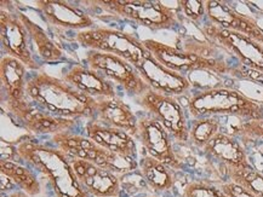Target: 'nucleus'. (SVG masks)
<instances>
[{"instance_id": "obj_1", "label": "nucleus", "mask_w": 263, "mask_h": 197, "mask_svg": "<svg viewBox=\"0 0 263 197\" xmlns=\"http://www.w3.org/2000/svg\"><path fill=\"white\" fill-rule=\"evenodd\" d=\"M29 101L50 114L66 119H95L97 99L84 95L63 79L39 72L28 79Z\"/></svg>"}, {"instance_id": "obj_2", "label": "nucleus", "mask_w": 263, "mask_h": 197, "mask_svg": "<svg viewBox=\"0 0 263 197\" xmlns=\"http://www.w3.org/2000/svg\"><path fill=\"white\" fill-rule=\"evenodd\" d=\"M20 159L48 179L56 197H91L80 185L70 158L59 148L25 139L17 146Z\"/></svg>"}, {"instance_id": "obj_19", "label": "nucleus", "mask_w": 263, "mask_h": 197, "mask_svg": "<svg viewBox=\"0 0 263 197\" xmlns=\"http://www.w3.org/2000/svg\"><path fill=\"white\" fill-rule=\"evenodd\" d=\"M62 79L84 95L95 99L118 97L114 83L87 65H73L63 74Z\"/></svg>"}, {"instance_id": "obj_12", "label": "nucleus", "mask_w": 263, "mask_h": 197, "mask_svg": "<svg viewBox=\"0 0 263 197\" xmlns=\"http://www.w3.org/2000/svg\"><path fill=\"white\" fill-rule=\"evenodd\" d=\"M13 120L18 121L27 131L34 135H59L70 132L76 126V119H66L50 114L46 110L36 109L29 99L17 104L3 105Z\"/></svg>"}, {"instance_id": "obj_32", "label": "nucleus", "mask_w": 263, "mask_h": 197, "mask_svg": "<svg viewBox=\"0 0 263 197\" xmlns=\"http://www.w3.org/2000/svg\"><path fill=\"white\" fill-rule=\"evenodd\" d=\"M15 186L16 185L13 184V182L9 178V177L2 174V186H0V188H2V192L3 193H5V191L6 192L12 191V190L15 189Z\"/></svg>"}, {"instance_id": "obj_24", "label": "nucleus", "mask_w": 263, "mask_h": 197, "mask_svg": "<svg viewBox=\"0 0 263 197\" xmlns=\"http://www.w3.org/2000/svg\"><path fill=\"white\" fill-rule=\"evenodd\" d=\"M17 10L18 18L21 19V22L25 26L27 33H28L30 40L33 41V44L35 45L36 51H38L39 56L42 57L45 62H59L61 59H63V52L55 42L52 41V39L46 34V32L40 27L39 25L30 19L25 12Z\"/></svg>"}, {"instance_id": "obj_6", "label": "nucleus", "mask_w": 263, "mask_h": 197, "mask_svg": "<svg viewBox=\"0 0 263 197\" xmlns=\"http://www.w3.org/2000/svg\"><path fill=\"white\" fill-rule=\"evenodd\" d=\"M99 5L104 11L129 19L137 25L158 31L170 29L178 25V15L175 9L168 8L160 2L146 0H107V2H90Z\"/></svg>"}, {"instance_id": "obj_30", "label": "nucleus", "mask_w": 263, "mask_h": 197, "mask_svg": "<svg viewBox=\"0 0 263 197\" xmlns=\"http://www.w3.org/2000/svg\"><path fill=\"white\" fill-rule=\"evenodd\" d=\"M182 13L192 22H199L206 16V5L203 0H181L178 2Z\"/></svg>"}, {"instance_id": "obj_29", "label": "nucleus", "mask_w": 263, "mask_h": 197, "mask_svg": "<svg viewBox=\"0 0 263 197\" xmlns=\"http://www.w3.org/2000/svg\"><path fill=\"white\" fill-rule=\"evenodd\" d=\"M181 197H228L220 186H216L204 180L191 182L184 186Z\"/></svg>"}, {"instance_id": "obj_17", "label": "nucleus", "mask_w": 263, "mask_h": 197, "mask_svg": "<svg viewBox=\"0 0 263 197\" xmlns=\"http://www.w3.org/2000/svg\"><path fill=\"white\" fill-rule=\"evenodd\" d=\"M35 5L42 12L44 19L51 26L65 29H77L79 32L95 28V21L89 13L68 2L39 0Z\"/></svg>"}, {"instance_id": "obj_16", "label": "nucleus", "mask_w": 263, "mask_h": 197, "mask_svg": "<svg viewBox=\"0 0 263 197\" xmlns=\"http://www.w3.org/2000/svg\"><path fill=\"white\" fill-rule=\"evenodd\" d=\"M205 5L206 17L210 19L211 25L220 27L226 31L240 33L263 44V29L254 19L235 11L224 2L208 0L205 2Z\"/></svg>"}, {"instance_id": "obj_36", "label": "nucleus", "mask_w": 263, "mask_h": 197, "mask_svg": "<svg viewBox=\"0 0 263 197\" xmlns=\"http://www.w3.org/2000/svg\"><path fill=\"white\" fill-rule=\"evenodd\" d=\"M261 104H262V108H263V102H261Z\"/></svg>"}, {"instance_id": "obj_33", "label": "nucleus", "mask_w": 263, "mask_h": 197, "mask_svg": "<svg viewBox=\"0 0 263 197\" xmlns=\"http://www.w3.org/2000/svg\"><path fill=\"white\" fill-rule=\"evenodd\" d=\"M3 195H4V193H3ZM6 197H33V196L28 195V193L22 191V190H13L12 192H10L9 195H6Z\"/></svg>"}, {"instance_id": "obj_22", "label": "nucleus", "mask_w": 263, "mask_h": 197, "mask_svg": "<svg viewBox=\"0 0 263 197\" xmlns=\"http://www.w3.org/2000/svg\"><path fill=\"white\" fill-rule=\"evenodd\" d=\"M25 64L18 59L4 56L0 63V78H2V86L4 95H3V105L6 104H17L28 101L26 89Z\"/></svg>"}, {"instance_id": "obj_25", "label": "nucleus", "mask_w": 263, "mask_h": 197, "mask_svg": "<svg viewBox=\"0 0 263 197\" xmlns=\"http://www.w3.org/2000/svg\"><path fill=\"white\" fill-rule=\"evenodd\" d=\"M0 173L9 177L13 184L30 196L34 197L42 192V186H40L39 180L36 179L34 173L26 168L25 166L20 165L18 162L2 160L0 161Z\"/></svg>"}, {"instance_id": "obj_11", "label": "nucleus", "mask_w": 263, "mask_h": 197, "mask_svg": "<svg viewBox=\"0 0 263 197\" xmlns=\"http://www.w3.org/2000/svg\"><path fill=\"white\" fill-rule=\"evenodd\" d=\"M0 39L3 51L6 56L21 61L27 69L39 70L34 56L30 51L29 35L18 18L15 8H2L0 11Z\"/></svg>"}, {"instance_id": "obj_20", "label": "nucleus", "mask_w": 263, "mask_h": 197, "mask_svg": "<svg viewBox=\"0 0 263 197\" xmlns=\"http://www.w3.org/2000/svg\"><path fill=\"white\" fill-rule=\"evenodd\" d=\"M84 132L87 138L109 151L131 156V158L137 156V148L134 137L123 129L109 127L92 119L84 126Z\"/></svg>"}, {"instance_id": "obj_5", "label": "nucleus", "mask_w": 263, "mask_h": 197, "mask_svg": "<svg viewBox=\"0 0 263 197\" xmlns=\"http://www.w3.org/2000/svg\"><path fill=\"white\" fill-rule=\"evenodd\" d=\"M76 40L83 48L116 55L126 59L133 65L140 64L148 55H151L142 40L134 34L106 27H95L80 31L77 33Z\"/></svg>"}, {"instance_id": "obj_9", "label": "nucleus", "mask_w": 263, "mask_h": 197, "mask_svg": "<svg viewBox=\"0 0 263 197\" xmlns=\"http://www.w3.org/2000/svg\"><path fill=\"white\" fill-rule=\"evenodd\" d=\"M142 42L158 62L174 72L181 73V74L195 72V70H208V72H214L218 75L227 74L231 72V68L223 61H220L215 57H205L197 52L174 48V46L166 45L153 39L142 40Z\"/></svg>"}, {"instance_id": "obj_4", "label": "nucleus", "mask_w": 263, "mask_h": 197, "mask_svg": "<svg viewBox=\"0 0 263 197\" xmlns=\"http://www.w3.org/2000/svg\"><path fill=\"white\" fill-rule=\"evenodd\" d=\"M52 142L68 158L86 160L119 177L130 174L138 169L136 158L109 151L86 136L62 132L52 136Z\"/></svg>"}, {"instance_id": "obj_35", "label": "nucleus", "mask_w": 263, "mask_h": 197, "mask_svg": "<svg viewBox=\"0 0 263 197\" xmlns=\"http://www.w3.org/2000/svg\"><path fill=\"white\" fill-rule=\"evenodd\" d=\"M259 150H261V151L263 152V146H261V149H259Z\"/></svg>"}, {"instance_id": "obj_10", "label": "nucleus", "mask_w": 263, "mask_h": 197, "mask_svg": "<svg viewBox=\"0 0 263 197\" xmlns=\"http://www.w3.org/2000/svg\"><path fill=\"white\" fill-rule=\"evenodd\" d=\"M203 33L210 41L233 55L241 64L263 76V44L240 33L226 31L220 27L208 25Z\"/></svg>"}, {"instance_id": "obj_31", "label": "nucleus", "mask_w": 263, "mask_h": 197, "mask_svg": "<svg viewBox=\"0 0 263 197\" xmlns=\"http://www.w3.org/2000/svg\"><path fill=\"white\" fill-rule=\"evenodd\" d=\"M220 188L228 197H257V196L252 195L251 192H249L248 190H245L242 186L235 184V183H233V182H231V180L222 183V184L220 185Z\"/></svg>"}, {"instance_id": "obj_27", "label": "nucleus", "mask_w": 263, "mask_h": 197, "mask_svg": "<svg viewBox=\"0 0 263 197\" xmlns=\"http://www.w3.org/2000/svg\"><path fill=\"white\" fill-rule=\"evenodd\" d=\"M231 135L234 136L242 145L261 144L263 146V119L244 120Z\"/></svg>"}, {"instance_id": "obj_13", "label": "nucleus", "mask_w": 263, "mask_h": 197, "mask_svg": "<svg viewBox=\"0 0 263 197\" xmlns=\"http://www.w3.org/2000/svg\"><path fill=\"white\" fill-rule=\"evenodd\" d=\"M141 145L147 155L159 160L173 169H180L182 165L174 150L170 136L163 125L147 115L138 119V136Z\"/></svg>"}, {"instance_id": "obj_3", "label": "nucleus", "mask_w": 263, "mask_h": 197, "mask_svg": "<svg viewBox=\"0 0 263 197\" xmlns=\"http://www.w3.org/2000/svg\"><path fill=\"white\" fill-rule=\"evenodd\" d=\"M184 108L193 119L204 116H237L242 120L263 119L261 102H256L237 90L211 87L190 96Z\"/></svg>"}, {"instance_id": "obj_14", "label": "nucleus", "mask_w": 263, "mask_h": 197, "mask_svg": "<svg viewBox=\"0 0 263 197\" xmlns=\"http://www.w3.org/2000/svg\"><path fill=\"white\" fill-rule=\"evenodd\" d=\"M135 68L149 87L157 92L175 97L184 95L192 89V82L187 76L166 68L152 55H148Z\"/></svg>"}, {"instance_id": "obj_21", "label": "nucleus", "mask_w": 263, "mask_h": 197, "mask_svg": "<svg viewBox=\"0 0 263 197\" xmlns=\"http://www.w3.org/2000/svg\"><path fill=\"white\" fill-rule=\"evenodd\" d=\"M95 120L109 127L123 129L134 138L138 136V118L119 97L97 99Z\"/></svg>"}, {"instance_id": "obj_7", "label": "nucleus", "mask_w": 263, "mask_h": 197, "mask_svg": "<svg viewBox=\"0 0 263 197\" xmlns=\"http://www.w3.org/2000/svg\"><path fill=\"white\" fill-rule=\"evenodd\" d=\"M138 104L164 126L178 143L190 142V122L185 115V108L174 96L164 95L149 90L142 97L137 98Z\"/></svg>"}, {"instance_id": "obj_8", "label": "nucleus", "mask_w": 263, "mask_h": 197, "mask_svg": "<svg viewBox=\"0 0 263 197\" xmlns=\"http://www.w3.org/2000/svg\"><path fill=\"white\" fill-rule=\"evenodd\" d=\"M85 63L89 68L99 72L131 97L138 98L151 90L135 65L116 55L90 50L86 53Z\"/></svg>"}, {"instance_id": "obj_23", "label": "nucleus", "mask_w": 263, "mask_h": 197, "mask_svg": "<svg viewBox=\"0 0 263 197\" xmlns=\"http://www.w3.org/2000/svg\"><path fill=\"white\" fill-rule=\"evenodd\" d=\"M138 171L144 184L154 192L171 191L176 184L175 169L146 152L138 161Z\"/></svg>"}, {"instance_id": "obj_28", "label": "nucleus", "mask_w": 263, "mask_h": 197, "mask_svg": "<svg viewBox=\"0 0 263 197\" xmlns=\"http://www.w3.org/2000/svg\"><path fill=\"white\" fill-rule=\"evenodd\" d=\"M231 182L240 185L252 195L263 197V174L254 168L244 169V171H234L228 173Z\"/></svg>"}, {"instance_id": "obj_18", "label": "nucleus", "mask_w": 263, "mask_h": 197, "mask_svg": "<svg viewBox=\"0 0 263 197\" xmlns=\"http://www.w3.org/2000/svg\"><path fill=\"white\" fill-rule=\"evenodd\" d=\"M203 151L227 169V174L229 172L252 168L244 145L231 133L223 131L217 133Z\"/></svg>"}, {"instance_id": "obj_26", "label": "nucleus", "mask_w": 263, "mask_h": 197, "mask_svg": "<svg viewBox=\"0 0 263 197\" xmlns=\"http://www.w3.org/2000/svg\"><path fill=\"white\" fill-rule=\"evenodd\" d=\"M220 132H222L221 122L217 116L193 119V121L190 123V142L192 145L203 150Z\"/></svg>"}, {"instance_id": "obj_15", "label": "nucleus", "mask_w": 263, "mask_h": 197, "mask_svg": "<svg viewBox=\"0 0 263 197\" xmlns=\"http://www.w3.org/2000/svg\"><path fill=\"white\" fill-rule=\"evenodd\" d=\"M74 173L80 185L91 197H119L121 182L119 176L86 160L70 159Z\"/></svg>"}, {"instance_id": "obj_34", "label": "nucleus", "mask_w": 263, "mask_h": 197, "mask_svg": "<svg viewBox=\"0 0 263 197\" xmlns=\"http://www.w3.org/2000/svg\"><path fill=\"white\" fill-rule=\"evenodd\" d=\"M141 197H159V196H141Z\"/></svg>"}]
</instances>
